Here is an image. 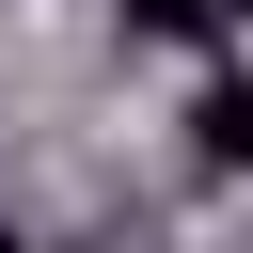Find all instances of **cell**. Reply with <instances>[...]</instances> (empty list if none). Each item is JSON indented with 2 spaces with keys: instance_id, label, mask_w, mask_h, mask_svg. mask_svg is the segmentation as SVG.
<instances>
[{
  "instance_id": "cell-4",
  "label": "cell",
  "mask_w": 253,
  "mask_h": 253,
  "mask_svg": "<svg viewBox=\"0 0 253 253\" xmlns=\"http://www.w3.org/2000/svg\"><path fill=\"white\" fill-rule=\"evenodd\" d=\"M0 253H16V221H0Z\"/></svg>"
},
{
  "instance_id": "cell-1",
  "label": "cell",
  "mask_w": 253,
  "mask_h": 253,
  "mask_svg": "<svg viewBox=\"0 0 253 253\" xmlns=\"http://www.w3.org/2000/svg\"><path fill=\"white\" fill-rule=\"evenodd\" d=\"M190 158L206 174H253V79H206L190 95Z\"/></svg>"
},
{
  "instance_id": "cell-2",
  "label": "cell",
  "mask_w": 253,
  "mask_h": 253,
  "mask_svg": "<svg viewBox=\"0 0 253 253\" xmlns=\"http://www.w3.org/2000/svg\"><path fill=\"white\" fill-rule=\"evenodd\" d=\"M111 16H126V32H158V47H206V32H221L206 0H111Z\"/></svg>"
},
{
  "instance_id": "cell-3",
  "label": "cell",
  "mask_w": 253,
  "mask_h": 253,
  "mask_svg": "<svg viewBox=\"0 0 253 253\" xmlns=\"http://www.w3.org/2000/svg\"><path fill=\"white\" fill-rule=\"evenodd\" d=\"M206 16H221V32H237V16H253V0H206Z\"/></svg>"
}]
</instances>
